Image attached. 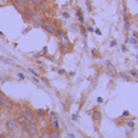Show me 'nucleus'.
<instances>
[{"label":"nucleus","instance_id":"obj_11","mask_svg":"<svg viewBox=\"0 0 138 138\" xmlns=\"http://www.w3.org/2000/svg\"><path fill=\"white\" fill-rule=\"evenodd\" d=\"M56 29H58V27L55 24H47V27H46V31H47L50 35H55Z\"/></svg>","mask_w":138,"mask_h":138},{"label":"nucleus","instance_id":"obj_8","mask_svg":"<svg viewBox=\"0 0 138 138\" xmlns=\"http://www.w3.org/2000/svg\"><path fill=\"white\" fill-rule=\"evenodd\" d=\"M3 106L10 110V109H13V108H14V102H13V100H12V99H8V97H6V99H5V101L3 102Z\"/></svg>","mask_w":138,"mask_h":138},{"label":"nucleus","instance_id":"obj_35","mask_svg":"<svg viewBox=\"0 0 138 138\" xmlns=\"http://www.w3.org/2000/svg\"><path fill=\"white\" fill-rule=\"evenodd\" d=\"M77 118H78V115H77V114L72 115V119H73V120H77Z\"/></svg>","mask_w":138,"mask_h":138},{"label":"nucleus","instance_id":"obj_9","mask_svg":"<svg viewBox=\"0 0 138 138\" xmlns=\"http://www.w3.org/2000/svg\"><path fill=\"white\" fill-rule=\"evenodd\" d=\"M37 9L40 10V12H44V10L47 8V0H40V3L37 4Z\"/></svg>","mask_w":138,"mask_h":138},{"label":"nucleus","instance_id":"obj_33","mask_svg":"<svg viewBox=\"0 0 138 138\" xmlns=\"http://www.w3.org/2000/svg\"><path fill=\"white\" fill-rule=\"evenodd\" d=\"M58 73H59V74H65V70H64V69H59Z\"/></svg>","mask_w":138,"mask_h":138},{"label":"nucleus","instance_id":"obj_36","mask_svg":"<svg viewBox=\"0 0 138 138\" xmlns=\"http://www.w3.org/2000/svg\"><path fill=\"white\" fill-rule=\"evenodd\" d=\"M102 101H104V100H102V97H97V102H99V104H101Z\"/></svg>","mask_w":138,"mask_h":138},{"label":"nucleus","instance_id":"obj_24","mask_svg":"<svg viewBox=\"0 0 138 138\" xmlns=\"http://www.w3.org/2000/svg\"><path fill=\"white\" fill-rule=\"evenodd\" d=\"M41 137L42 138H47V137H50V133L49 132H44V133H41Z\"/></svg>","mask_w":138,"mask_h":138},{"label":"nucleus","instance_id":"obj_1","mask_svg":"<svg viewBox=\"0 0 138 138\" xmlns=\"http://www.w3.org/2000/svg\"><path fill=\"white\" fill-rule=\"evenodd\" d=\"M5 125H6V129H8V131H10V132L17 131V129H18V127H19L18 120H17L15 118H10V119H8Z\"/></svg>","mask_w":138,"mask_h":138},{"label":"nucleus","instance_id":"obj_6","mask_svg":"<svg viewBox=\"0 0 138 138\" xmlns=\"http://www.w3.org/2000/svg\"><path fill=\"white\" fill-rule=\"evenodd\" d=\"M108 76H109L110 78H115L116 76H118V73H116L115 67H114V65H111L110 63L108 64Z\"/></svg>","mask_w":138,"mask_h":138},{"label":"nucleus","instance_id":"obj_21","mask_svg":"<svg viewBox=\"0 0 138 138\" xmlns=\"http://www.w3.org/2000/svg\"><path fill=\"white\" fill-rule=\"evenodd\" d=\"M5 99H6V96H5L3 92H0V104H1V105H3V102L5 101Z\"/></svg>","mask_w":138,"mask_h":138},{"label":"nucleus","instance_id":"obj_15","mask_svg":"<svg viewBox=\"0 0 138 138\" xmlns=\"http://www.w3.org/2000/svg\"><path fill=\"white\" fill-rule=\"evenodd\" d=\"M14 6H15V9L18 10L19 13H23V10L26 9V6H24V5H22V4H18V3H14Z\"/></svg>","mask_w":138,"mask_h":138},{"label":"nucleus","instance_id":"obj_40","mask_svg":"<svg viewBox=\"0 0 138 138\" xmlns=\"http://www.w3.org/2000/svg\"><path fill=\"white\" fill-rule=\"evenodd\" d=\"M32 79H33V82H36V83H38V82H40V81H38V78H36V77H35V78H32Z\"/></svg>","mask_w":138,"mask_h":138},{"label":"nucleus","instance_id":"obj_37","mask_svg":"<svg viewBox=\"0 0 138 138\" xmlns=\"http://www.w3.org/2000/svg\"><path fill=\"white\" fill-rule=\"evenodd\" d=\"M122 51H124V52L127 51V47H125V45H123V46H122Z\"/></svg>","mask_w":138,"mask_h":138},{"label":"nucleus","instance_id":"obj_19","mask_svg":"<svg viewBox=\"0 0 138 138\" xmlns=\"http://www.w3.org/2000/svg\"><path fill=\"white\" fill-rule=\"evenodd\" d=\"M37 115L38 116H45L46 115V110L45 109H37Z\"/></svg>","mask_w":138,"mask_h":138},{"label":"nucleus","instance_id":"obj_38","mask_svg":"<svg viewBox=\"0 0 138 138\" xmlns=\"http://www.w3.org/2000/svg\"><path fill=\"white\" fill-rule=\"evenodd\" d=\"M87 29H88V31H90V32H93V31H95V29H93V28H92V27H87Z\"/></svg>","mask_w":138,"mask_h":138},{"label":"nucleus","instance_id":"obj_7","mask_svg":"<svg viewBox=\"0 0 138 138\" xmlns=\"http://www.w3.org/2000/svg\"><path fill=\"white\" fill-rule=\"evenodd\" d=\"M18 124H19V127H20V131L27 132V129H28V125H29V122H27V120L23 118V119H20V120L18 122Z\"/></svg>","mask_w":138,"mask_h":138},{"label":"nucleus","instance_id":"obj_13","mask_svg":"<svg viewBox=\"0 0 138 138\" xmlns=\"http://www.w3.org/2000/svg\"><path fill=\"white\" fill-rule=\"evenodd\" d=\"M15 3L22 4L24 6H31V5H32V1H31V0H15Z\"/></svg>","mask_w":138,"mask_h":138},{"label":"nucleus","instance_id":"obj_29","mask_svg":"<svg viewBox=\"0 0 138 138\" xmlns=\"http://www.w3.org/2000/svg\"><path fill=\"white\" fill-rule=\"evenodd\" d=\"M52 123H54L55 128H56V129H59V122H58V120H54V122H52Z\"/></svg>","mask_w":138,"mask_h":138},{"label":"nucleus","instance_id":"obj_10","mask_svg":"<svg viewBox=\"0 0 138 138\" xmlns=\"http://www.w3.org/2000/svg\"><path fill=\"white\" fill-rule=\"evenodd\" d=\"M92 118H93V120L96 122V123H99L101 120V113H100V110H93Z\"/></svg>","mask_w":138,"mask_h":138},{"label":"nucleus","instance_id":"obj_23","mask_svg":"<svg viewBox=\"0 0 138 138\" xmlns=\"http://www.w3.org/2000/svg\"><path fill=\"white\" fill-rule=\"evenodd\" d=\"M92 55H93L95 58H99V56H100V54L97 52V50H96V49H93V50H92Z\"/></svg>","mask_w":138,"mask_h":138},{"label":"nucleus","instance_id":"obj_31","mask_svg":"<svg viewBox=\"0 0 138 138\" xmlns=\"http://www.w3.org/2000/svg\"><path fill=\"white\" fill-rule=\"evenodd\" d=\"M128 127H131V128H133V127H134V122H128Z\"/></svg>","mask_w":138,"mask_h":138},{"label":"nucleus","instance_id":"obj_5","mask_svg":"<svg viewBox=\"0 0 138 138\" xmlns=\"http://www.w3.org/2000/svg\"><path fill=\"white\" fill-rule=\"evenodd\" d=\"M22 116L27 120V122H33L35 120V115H33V113L31 111V110H28V109H24L23 111H22Z\"/></svg>","mask_w":138,"mask_h":138},{"label":"nucleus","instance_id":"obj_41","mask_svg":"<svg viewBox=\"0 0 138 138\" xmlns=\"http://www.w3.org/2000/svg\"><path fill=\"white\" fill-rule=\"evenodd\" d=\"M1 108H3V105H1V104H0V110H1Z\"/></svg>","mask_w":138,"mask_h":138},{"label":"nucleus","instance_id":"obj_30","mask_svg":"<svg viewBox=\"0 0 138 138\" xmlns=\"http://www.w3.org/2000/svg\"><path fill=\"white\" fill-rule=\"evenodd\" d=\"M31 1H32V5H37L40 3V0H31Z\"/></svg>","mask_w":138,"mask_h":138},{"label":"nucleus","instance_id":"obj_32","mask_svg":"<svg viewBox=\"0 0 138 138\" xmlns=\"http://www.w3.org/2000/svg\"><path fill=\"white\" fill-rule=\"evenodd\" d=\"M129 42H131V44H137V40H136V38H131Z\"/></svg>","mask_w":138,"mask_h":138},{"label":"nucleus","instance_id":"obj_39","mask_svg":"<svg viewBox=\"0 0 138 138\" xmlns=\"http://www.w3.org/2000/svg\"><path fill=\"white\" fill-rule=\"evenodd\" d=\"M95 32H96L97 35H101V31L100 29H95Z\"/></svg>","mask_w":138,"mask_h":138},{"label":"nucleus","instance_id":"obj_20","mask_svg":"<svg viewBox=\"0 0 138 138\" xmlns=\"http://www.w3.org/2000/svg\"><path fill=\"white\" fill-rule=\"evenodd\" d=\"M129 74H131V76H133L134 78H138V70H137V69H132V70L129 72Z\"/></svg>","mask_w":138,"mask_h":138},{"label":"nucleus","instance_id":"obj_22","mask_svg":"<svg viewBox=\"0 0 138 138\" xmlns=\"http://www.w3.org/2000/svg\"><path fill=\"white\" fill-rule=\"evenodd\" d=\"M78 28H79V31H81V33H82V35H83L84 37H86V28H84L83 26H79Z\"/></svg>","mask_w":138,"mask_h":138},{"label":"nucleus","instance_id":"obj_3","mask_svg":"<svg viewBox=\"0 0 138 138\" xmlns=\"http://www.w3.org/2000/svg\"><path fill=\"white\" fill-rule=\"evenodd\" d=\"M60 51L63 52V54H67V52L72 51V45H70V42L68 41V37L64 38L60 42Z\"/></svg>","mask_w":138,"mask_h":138},{"label":"nucleus","instance_id":"obj_14","mask_svg":"<svg viewBox=\"0 0 138 138\" xmlns=\"http://www.w3.org/2000/svg\"><path fill=\"white\" fill-rule=\"evenodd\" d=\"M120 77H123L124 78V81H133V78H132V76L131 74H128V73H125V72H123V73H120Z\"/></svg>","mask_w":138,"mask_h":138},{"label":"nucleus","instance_id":"obj_12","mask_svg":"<svg viewBox=\"0 0 138 138\" xmlns=\"http://www.w3.org/2000/svg\"><path fill=\"white\" fill-rule=\"evenodd\" d=\"M55 35H56L58 37H61V38H67V33H65V31H63V29H60V28H58V29H56Z\"/></svg>","mask_w":138,"mask_h":138},{"label":"nucleus","instance_id":"obj_18","mask_svg":"<svg viewBox=\"0 0 138 138\" xmlns=\"http://www.w3.org/2000/svg\"><path fill=\"white\" fill-rule=\"evenodd\" d=\"M0 59H1L4 63H8V64H12V65H15V63L13 61V60H10V59H8V58H4V56H0Z\"/></svg>","mask_w":138,"mask_h":138},{"label":"nucleus","instance_id":"obj_16","mask_svg":"<svg viewBox=\"0 0 138 138\" xmlns=\"http://www.w3.org/2000/svg\"><path fill=\"white\" fill-rule=\"evenodd\" d=\"M50 137H51V138H59V137H60V132H59V129H54V131L50 133Z\"/></svg>","mask_w":138,"mask_h":138},{"label":"nucleus","instance_id":"obj_28","mask_svg":"<svg viewBox=\"0 0 138 138\" xmlns=\"http://www.w3.org/2000/svg\"><path fill=\"white\" fill-rule=\"evenodd\" d=\"M114 46H116V41H115V40H113V41L110 42V47H114Z\"/></svg>","mask_w":138,"mask_h":138},{"label":"nucleus","instance_id":"obj_34","mask_svg":"<svg viewBox=\"0 0 138 138\" xmlns=\"http://www.w3.org/2000/svg\"><path fill=\"white\" fill-rule=\"evenodd\" d=\"M63 17H64V18H65V19H68V18H69V17H70V15H69V14H68V13H63Z\"/></svg>","mask_w":138,"mask_h":138},{"label":"nucleus","instance_id":"obj_42","mask_svg":"<svg viewBox=\"0 0 138 138\" xmlns=\"http://www.w3.org/2000/svg\"><path fill=\"white\" fill-rule=\"evenodd\" d=\"M137 60H138V56H137Z\"/></svg>","mask_w":138,"mask_h":138},{"label":"nucleus","instance_id":"obj_17","mask_svg":"<svg viewBox=\"0 0 138 138\" xmlns=\"http://www.w3.org/2000/svg\"><path fill=\"white\" fill-rule=\"evenodd\" d=\"M49 119H50L51 122L58 120V114H56V113H54V111H51V113L49 114Z\"/></svg>","mask_w":138,"mask_h":138},{"label":"nucleus","instance_id":"obj_26","mask_svg":"<svg viewBox=\"0 0 138 138\" xmlns=\"http://www.w3.org/2000/svg\"><path fill=\"white\" fill-rule=\"evenodd\" d=\"M17 76L19 77V79H24L26 77H24V74L23 73H17Z\"/></svg>","mask_w":138,"mask_h":138},{"label":"nucleus","instance_id":"obj_4","mask_svg":"<svg viewBox=\"0 0 138 138\" xmlns=\"http://www.w3.org/2000/svg\"><path fill=\"white\" fill-rule=\"evenodd\" d=\"M22 15H23V19L26 20V22H31V20H33V17H35V12H33L32 9H29V8H26V9L23 10Z\"/></svg>","mask_w":138,"mask_h":138},{"label":"nucleus","instance_id":"obj_27","mask_svg":"<svg viewBox=\"0 0 138 138\" xmlns=\"http://www.w3.org/2000/svg\"><path fill=\"white\" fill-rule=\"evenodd\" d=\"M72 31H73V32H77V31H78L77 24H73V26H72Z\"/></svg>","mask_w":138,"mask_h":138},{"label":"nucleus","instance_id":"obj_25","mask_svg":"<svg viewBox=\"0 0 138 138\" xmlns=\"http://www.w3.org/2000/svg\"><path fill=\"white\" fill-rule=\"evenodd\" d=\"M28 70H29L31 73H32V74H33V76H35V77H38V74H37V72H36V70H33L32 68H28Z\"/></svg>","mask_w":138,"mask_h":138},{"label":"nucleus","instance_id":"obj_2","mask_svg":"<svg viewBox=\"0 0 138 138\" xmlns=\"http://www.w3.org/2000/svg\"><path fill=\"white\" fill-rule=\"evenodd\" d=\"M27 136L28 137H37L38 136V127L33 122H29L28 129H27Z\"/></svg>","mask_w":138,"mask_h":138}]
</instances>
